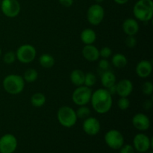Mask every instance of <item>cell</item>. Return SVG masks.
<instances>
[{
  "label": "cell",
  "instance_id": "cell-34",
  "mask_svg": "<svg viewBox=\"0 0 153 153\" xmlns=\"http://www.w3.org/2000/svg\"><path fill=\"white\" fill-rule=\"evenodd\" d=\"M58 1L61 5L66 7H71L73 4V0H58Z\"/></svg>",
  "mask_w": 153,
  "mask_h": 153
},
{
  "label": "cell",
  "instance_id": "cell-33",
  "mask_svg": "<svg viewBox=\"0 0 153 153\" xmlns=\"http://www.w3.org/2000/svg\"><path fill=\"white\" fill-rule=\"evenodd\" d=\"M120 153H134V148L130 144H123L120 149Z\"/></svg>",
  "mask_w": 153,
  "mask_h": 153
},
{
  "label": "cell",
  "instance_id": "cell-25",
  "mask_svg": "<svg viewBox=\"0 0 153 153\" xmlns=\"http://www.w3.org/2000/svg\"><path fill=\"white\" fill-rule=\"evenodd\" d=\"M76 114L78 119L85 120L90 117V115H91V110L87 106L82 105L79 106V108L76 111Z\"/></svg>",
  "mask_w": 153,
  "mask_h": 153
},
{
  "label": "cell",
  "instance_id": "cell-22",
  "mask_svg": "<svg viewBox=\"0 0 153 153\" xmlns=\"http://www.w3.org/2000/svg\"><path fill=\"white\" fill-rule=\"evenodd\" d=\"M55 62V61L54 57L47 53L41 55L39 58V63H40V66L46 69H49L53 67Z\"/></svg>",
  "mask_w": 153,
  "mask_h": 153
},
{
  "label": "cell",
  "instance_id": "cell-41",
  "mask_svg": "<svg viewBox=\"0 0 153 153\" xmlns=\"http://www.w3.org/2000/svg\"><path fill=\"white\" fill-rule=\"evenodd\" d=\"M1 0H0V6H1Z\"/></svg>",
  "mask_w": 153,
  "mask_h": 153
},
{
  "label": "cell",
  "instance_id": "cell-19",
  "mask_svg": "<svg viewBox=\"0 0 153 153\" xmlns=\"http://www.w3.org/2000/svg\"><path fill=\"white\" fill-rule=\"evenodd\" d=\"M81 40L85 45L93 44L97 40V34L91 28H85L80 34Z\"/></svg>",
  "mask_w": 153,
  "mask_h": 153
},
{
  "label": "cell",
  "instance_id": "cell-6",
  "mask_svg": "<svg viewBox=\"0 0 153 153\" xmlns=\"http://www.w3.org/2000/svg\"><path fill=\"white\" fill-rule=\"evenodd\" d=\"M92 91L88 87L82 85L73 91L72 94V100L76 105L79 106L86 105L91 102Z\"/></svg>",
  "mask_w": 153,
  "mask_h": 153
},
{
  "label": "cell",
  "instance_id": "cell-15",
  "mask_svg": "<svg viewBox=\"0 0 153 153\" xmlns=\"http://www.w3.org/2000/svg\"><path fill=\"white\" fill-rule=\"evenodd\" d=\"M117 94L120 97H128L133 91V84L129 79H122L116 84Z\"/></svg>",
  "mask_w": 153,
  "mask_h": 153
},
{
  "label": "cell",
  "instance_id": "cell-12",
  "mask_svg": "<svg viewBox=\"0 0 153 153\" xmlns=\"http://www.w3.org/2000/svg\"><path fill=\"white\" fill-rule=\"evenodd\" d=\"M84 131L90 136L97 135L100 131L101 125L98 120L94 117H89L84 120L82 125Z\"/></svg>",
  "mask_w": 153,
  "mask_h": 153
},
{
  "label": "cell",
  "instance_id": "cell-31",
  "mask_svg": "<svg viewBox=\"0 0 153 153\" xmlns=\"http://www.w3.org/2000/svg\"><path fill=\"white\" fill-rule=\"evenodd\" d=\"M99 68L102 70V72L106 71V70H109L110 68V63L108 62L107 59L105 58H102L100 61H99Z\"/></svg>",
  "mask_w": 153,
  "mask_h": 153
},
{
  "label": "cell",
  "instance_id": "cell-4",
  "mask_svg": "<svg viewBox=\"0 0 153 153\" xmlns=\"http://www.w3.org/2000/svg\"><path fill=\"white\" fill-rule=\"evenodd\" d=\"M57 118L62 126L71 128L76 125L78 120L76 111L69 106H61L57 112Z\"/></svg>",
  "mask_w": 153,
  "mask_h": 153
},
{
  "label": "cell",
  "instance_id": "cell-14",
  "mask_svg": "<svg viewBox=\"0 0 153 153\" xmlns=\"http://www.w3.org/2000/svg\"><path fill=\"white\" fill-rule=\"evenodd\" d=\"M136 73L137 76L142 79L149 77L152 72V62L147 60H142L137 63L135 68Z\"/></svg>",
  "mask_w": 153,
  "mask_h": 153
},
{
  "label": "cell",
  "instance_id": "cell-23",
  "mask_svg": "<svg viewBox=\"0 0 153 153\" xmlns=\"http://www.w3.org/2000/svg\"><path fill=\"white\" fill-rule=\"evenodd\" d=\"M31 104L35 108H41L46 103V98L42 93H35L31 97Z\"/></svg>",
  "mask_w": 153,
  "mask_h": 153
},
{
  "label": "cell",
  "instance_id": "cell-40",
  "mask_svg": "<svg viewBox=\"0 0 153 153\" xmlns=\"http://www.w3.org/2000/svg\"><path fill=\"white\" fill-rule=\"evenodd\" d=\"M1 48H0V57H1Z\"/></svg>",
  "mask_w": 153,
  "mask_h": 153
},
{
  "label": "cell",
  "instance_id": "cell-28",
  "mask_svg": "<svg viewBox=\"0 0 153 153\" xmlns=\"http://www.w3.org/2000/svg\"><path fill=\"white\" fill-rule=\"evenodd\" d=\"M142 92L146 96H151L153 93V84L151 82H145L141 87Z\"/></svg>",
  "mask_w": 153,
  "mask_h": 153
},
{
  "label": "cell",
  "instance_id": "cell-27",
  "mask_svg": "<svg viewBox=\"0 0 153 153\" xmlns=\"http://www.w3.org/2000/svg\"><path fill=\"white\" fill-rule=\"evenodd\" d=\"M16 53L13 51H9L3 56V61L6 64H12L16 61Z\"/></svg>",
  "mask_w": 153,
  "mask_h": 153
},
{
  "label": "cell",
  "instance_id": "cell-5",
  "mask_svg": "<svg viewBox=\"0 0 153 153\" xmlns=\"http://www.w3.org/2000/svg\"><path fill=\"white\" fill-rule=\"evenodd\" d=\"M37 51L31 44H23L19 46L16 52V58L22 64H28L35 59Z\"/></svg>",
  "mask_w": 153,
  "mask_h": 153
},
{
  "label": "cell",
  "instance_id": "cell-11",
  "mask_svg": "<svg viewBox=\"0 0 153 153\" xmlns=\"http://www.w3.org/2000/svg\"><path fill=\"white\" fill-rule=\"evenodd\" d=\"M17 139L13 134H4L0 137V153H13L17 148Z\"/></svg>",
  "mask_w": 153,
  "mask_h": 153
},
{
  "label": "cell",
  "instance_id": "cell-36",
  "mask_svg": "<svg viewBox=\"0 0 153 153\" xmlns=\"http://www.w3.org/2000/svg\"><path fill=\"white\" fill-rule=\"evenodd\" d=\"M108 92L110 93V94L111 96L114 95L115 94H117V88H116V84H115L114 85H113V86H111V88H108Z\"/></svg>",
  "mask_w": 153,
  "mask_h": 153
},
{
  "label": "cell",
  "instance_id": "cell-2",
  "mask_svg": "<svg viewBox=\"0 0 153 153\" xmlns=\"http://www.w3.org/2000/svg\"><path fill=\"white\" fill-rule=\"evenodd\" d=\"M133 14L141 22H149L153 16L152 0H138L133 7Z\"/></svg>",
  "mask_w": 153,
  "mask_h": 153
},
{
  "label": "cell",
  "instance_id": "cell-7",
  "mask_svg": "<svg viewBox=\"0 0 153 153\" xmlns=\"http://www.w3.org/2000/svg\"><path fill=\"white\" fill-rule=\"evenodd\" d=\"M105 141L111 149H120L124 144V137L118 130L111 129L105 134Z\"/></svg>",
  "mask_w": 153,
  "mask_h": 153
},
{
  "label": "cell",
  "instance_id": "cell-17",
  "mask_svg": "<svg viewBox=\"0 0 153 153\" xmlns=\"http://www.w3.org/2000/svg\"><path fill=\"white\" fill-rule=\"evenodd\" d=\"M123 30L127 36H134L139 31V24L136 19L128 18L123 22Z\"/></svg>",
  "mask_w": 153,
  "mask_h": 153
},
{
  "label": "cell",
  "instance_id": "cell-29",
  "mask_svg": "<svg viewBox=\"0 0 153 153\" xmlns=\"http://www.w3.org/2000/svg\"><path fill=\"white\" fill-rule=\"evenodd\" d=\"M117 105L120 110L125 111L129 108L130 102L127 97H120L118 100Z\"/></svg>",
  "mask_w": 153,
  "mask_h": 153
},
{
  "label": "cell",
  "instance_id": "cell-9",
  "mask_svg": "<svg viewBox=\"0 0 153 153\" xmlns=\"http://www.w3.org/2000/svg\"><path fill=\"white\" fill-rule=\"evenodd\" d=\"M1 10L4 16L9 18H14L20 12V4L17 0H1Z\"/></svg>",
  "mask_w": 153,
  "mask_h": 153
},
{
  "label": "cell",
  "instance_id": "cell-20",
  "mask_svg": "<svg viewBox=\"0 0 153 153\" xmlns=\"http://www.w3.org/2000/svg\"><path fill=\"white\" fill-rule=\"evenodd\" d=\"M85 73L83 71L76 69V70H73L70 73V81L75 86H82V85H84V82H85Z\"/></svg>",
  "mask_w": 153,
  "mask_h": 153
},
{
  "label": "cell",
  "instance_id": "cell-30",
  "mask_svg": "<svg viewBox=\"0 0 153 153\" xmlns=\"http://www.w3.org/2000/svg\"><path fill=\"white\" fill-rule=\"evenodd\" d=\"M112 55V50L108 46H104L100 50V57H102V58L107 59L110 58Z\"/></svg>",
  "mask_w": 153,
  "mask_h": 153
},
{
  "label": "cell",
  "instance_id": "cell-39",
  "mask_svg": "<svg viewBox=\"0 0 153 153\" xmlns=\"http://www.w3.org/2000/svg\"><path fill=\"white\" fill-rule=\"evenodd\" d=\"M145 153H153L152 151H147V152H146Z\"/></svg>",
  "mask_w": 153,
  "mask_h": 153
},
{
  "label": "cell",
  "instance_id": "cell-26",
  "mask_svg": "<svg viewBox=\"0 0 153 153\" xmlns=\"http://www.w3.org/2000/svg\"><path fill=\"white\" fill-rule=\"evenodd\" d=\"M96 82H97V76L95 74L93 73H85V82H84V85L85 86L88 87V88H91L94 85H95Z\"/></svg>",
  "mask_w": 153,
  "mask_h": 153
},
{
  "label": "cell",
  "instance_id": "cell-1",
  "mask_svg": "<svg viewBox=\"0 0 153 153\" xmlns=\"http://www.w3.org/2000/svg\"><path fill=\"white\" fill-rule=\"evenodd\" d=\"M91 105L97 113L105 114L111 110L113 105L112 96L105 88H100L92 93Z\"/></svg>",
  "mask_w": 153,
  "mask_h": 153
},
{
  "label": "cell",
  "instance_id": "cell-35",
  "mask_svg": "<svg viewBox=\"0 0 153 153\" xmlns=\"http://www.w3.org/2000/svg\"><path fill=\"white\" fill-rule=\"evenodd\" d=\"M143 108H144L145 110H149V109H150L151 108H152V102L150 100H145V102H143Z\"/></svg>",
  "mask_w": 153,
  "mask_h": 153
},
{
  "label": "cell",
  "instance_id": "cell-24",
  "mask_svg": "<svg viewBox=\"0 0 153 153\" xmlns=\"http://www.w3.org/2000/svg\"><path fill=\"white\" fill-rule=\"evenodd\" d=\"M22 78H23L25 82H28V83H32V82H35L38 78V72L34 68L28 69L24 73Z\"/></svg>",
  "mask_w": 153,
  "mask_h": 153
},
{
  "label": "cell",
  "instance_id": "cell-38",
  "mask_svg": "<svg viewBox=\"0 0 153 153\" xmlns=\"http://www.w3.org/2000/svg\"><path fill=\"white\" fill-rule=\"evenodd\" d=\"M104 1V0H95V1L96 2H97L99 4V3H101V2H102V1Z\"/></svg>",
  "mask_w": 153,
  "mask_h": 153
},
{
  "label": "cell",
  "instance_id": "cell-8",
  "mask_svg": "<svg viewBox=\"0 0 153 153\" xmlns=\"http://www.w3.org/2000/svg\"><path fill=\"white\" fill-rule=\"evenodd\" d=\"M105 16V10L100 4L90 6L87 11V19L93 25H100Z\"/></svg>",
  "mask_w": 153,
  "mask_h": 153
},
{
  "label": "cell",
  "instance_id": "cell-18",
  "mask_svg": "<svg viewBox=\"0 0 153 153\" xmlns=\"http://www.w3.org/2000/svg\"><path fill=\"white\" fill-rule=\"evenodd\" d=\"M116 76L111 70H106L102 72L101 75V82L102 86L105 89L111 88L116 84Z\"/></svg>",
  "mask_w": 153,
  "mask_h": 153
},
{
  "label": "cell",
  "instance_id": "cell-16",
  "mask_svg": "<svg viewBox=\"0 0 153 153\" xmlns=\"http://www.w3.org/2000/svg\"><path fill=\"white\" fill-rule=\"evenodd\" d=\"M82 55L87 61L94 62L100 58V50L93 44L85 45L82 49Z\"/></svg>",
  "mask_w": 153,
  "mask_h": 153
},
{
  "label": "cell",
  "instance_id": "cell-13",
  "mask_svg": "<svg viewBox=\"0 0 153 153\" xmlns=\"http://www.w3.org/2000/svg\"><path fill=\"white\" fill-rule=\"evenodd\" d=\"M131 122L133 126L138 131H146L150 126V120L149 117L142 113L136 114L135 115H134Z\"/></svg>",
  "mask_w": 153,
  "mask_h": 153
},
{
  "label": "cell",
  "instance_id": "cell-10",
  "mask_svg": "<svg viewBox=\"0 0 153 153\" xmlns=\"http://www.w3.org/2000/svg\"><path fill=\"white\" fill-rule=\"evenodd\" d=\"M152 146V140L143 133L137 134L133 139V147L139 152L145 153L149 151Z\"/></svg>",
  "mask_w": 153,
  "mask_h": 153
},
{
  "label": "cell",
  "instance_id": "cell-37",
  "mask_svg": "<svg viewBox=\"0 0 153 153\" xmlns=\"http://www.w3.org/2000/svg\"><path fill=\"white\" fill-rule=\"evenodd\" d=\"M114 1L118 4H126L129 0H114Z\"/></svg>",
  "mask_w": 153,
  "mask_h": 153
},
{
  "label": "cell",
  "instance_id": "cell-3",
  "mask_svg": "<svg viewBox=\"0 0 153 153\" xmlns=\"http://www.w3.org/2000/svg\"><path fill=\"white\" fill-rule=\"evenodd\" d=\"M2 85L4 90L9 94L17 95L22 92L25 88L23 78L17 74L7 75L3 79Z\"/></svg>",
  "mask_w": 153,
  "mask_h": 153
},
{
  "label": "cell",
  "instance_id": "cell-21",
  "mask_svg": "<svg viewBox=\"0 0 153 153\" xmlns=\"http://www.w3.org/2000/svg\"><path fill=\"white\" fill-rule=\"evenodd\" d=\"M111 62L114 67H117V68H123L128 64V60H127L126 57L124 55L120 53H117L112 57Z\"/></svg>",
  "mask_w": 153,
  "mask_h": 153
},
{
  "label": "cell",
  "instance_id": "cell-32",
  "mask_svg": "<svg viewBox=\"0 0 153 153\" xmlns=\"http://www.w3.org/2000/svg\"><path fill=\"white\" fill-rule=\"evenodd\" d=\"M126 45L128 48H134L137 45V39L134 36H127L126 39Z\"/></svg>",
  "mask_w": 153,
  "mask_h": 153
}]
</instances>
